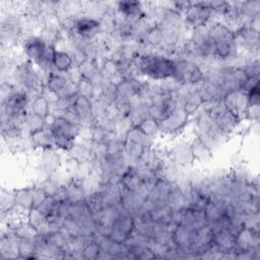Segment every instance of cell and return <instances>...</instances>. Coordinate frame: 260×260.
Returning a JSON list of instances; mask_svg holds the SVG:
<instances>
[{"label":"cell","mask_w":260,"mask_h":260,"mask_svg":"<svg viewBox=\"0 0 260 260\" xmlns=\"http://www.w3.org/2000/svg\"><path fill=\"white\" fill-rule=\"evenodd\" d=\"M138 70L141 74L153 80H168L174 78L176 61L161 54H143L138 58Z\"/></svg>","instance_id":"6da1fadb"},{"label":"cell","mask_w":260,"mask_h":260,"mask_svg":"<svg viewBox=\"0 0 260 260\" xmlns=\"http://www.w3.org/2000/svg\"><path fill=\"white\" fill-rule=\"evenodd\" d=\"M209 36L214 45L215 57L228 60L237 50V35L224 23L216 22L208 27Z\"/></svg>","instance_id":"7a4b0ae2"},{"label":"cell","mask_w":260,"mask_h":260,"mask_svg":"<svg viewBox=\"0 0 260 260\" xmlns=\"http://www.w3.org/2000/svg\"><path fill=\"white\" fill-rule=\"evenodd\" d=\"M54 143L57 148L70 150L80 133V124L72 122L63 115L55 117L50 125Z\"/></svg>","instance_id":"3957f363"},{"label":"cell","mask_w":260,"mask_h":260,"mask_svg":"<svg viewBox=\"0 0 260 260\" xmlns=\"http://www.w3.org/2000/svg\"><path fill=\"white\" fill-rule=\"evenodd\" d=\"M56 48L54 45L48 44L41 37H30L23 43V51L25 56L35 64L44 69L52 67V60Z\"/></svg>","instance_id":"277c9868"},{"label":"cell","mask_w":260,"mask_h":260,"mask_svg":"<svg viewBox=\"0 0 260 260\" xmlns=\"http://www.w3.org/2000/svg\"><path fill=\"white\" fill-rule=\"evenodd\" d=\"M175 61L176 73L173 79H175L179 84L195 85L204 80V72L194 61L189 59H180Z\"/></svg>","instance_id":"5b68a950"},{"label":"cell","mask_w":260,"mask_h":260,"mask_svg":"<svg viewBox=\"0 0 260 260\" xmlns=\"http://www.w3.org/2000/svg\"><path fill=\"white\" fill-rule=\"evenodd\" d=\"M212 13L213 9L211 2L190 3V6L185 12V20L189 26L196 29L198 27L206 26Z\"/></svg>","instance_id":"8992f818"},{"label":"cell","mask_w":260,"mask_h":260,"mask_svg":"<svg viewBox=\"0 0 260 260\" xmlns=\"http://www.w3.org/2000/svg\"><path fill=\"white\" fill-rule=\"evenodd\" d=\"M189 116L190 114L182 106H178L167 117L158 122L160 132L168 134L179 133L188 124Z\"/></svg>","instance_id":"52a82bcc"},{"label":"cell","mask_w":260,"mask_h":260,"mask_svg":"<svg viewBox=\"0 0 260 260\" xmlns=\"http://www.w3.org/2000/svg\"><path fill=\"white\" fill-rule=\"evenodd\" d=\"M14 78L22 86V89L27 92L38 91L42 84L37 72L26 62L17 64L14 70Z\"/></svg>","instance_id":"ba28073f"},{"label":"cell","mask_w":260,"mask_h":260,"mask_svg":"<svg viewBox=\"0 0 260 260\" xmlns=\"http://www.w3.org/2000/svg\"><path fill=\"white\" fill-rule=\"evenodd\" d=\"M73 32L78 38L91 41L102 30V22L92 16H81L73 21Z\"/></svg>","instance_id":"9c48e42d"},{"label":"cell","mask_w":260,"mask_h":260,"mask_svg":"<svg viewBox=\"0 0 260 260\" xmlns=\"http://www.w3.org/2000/svg\"><path fill=\"white\" fill-rule=\"evenodd\" d=\"M46 86L48 90L52 93H55L57 96L61 95H72L76 93H71L67 91L70 89L69 80L63 75V73H59L57 71H49L46 79Z\"/></svg>","instance_id":"30bf717a"},{"label":"cell","mask_w":260,"mask_h":260,"mask_svg":"<svg viewBox=\"0 0 260 260\" xmlns=\"http://www.w3.org/2000/svg\"><path fill=\"white\" fill-rule=\"evenodd\" d=\"M116 5L118 12L128 20L139 21L145 17L143 3L139 1H120Z\"/></svg>","instance_id":"8fae6325"},{"label":"cell","mask_w":260,"mask_h":260,"mask_svg":"<svg viewBox=\"0 0 260 260\" xmlns=\"http://www.w3.org/2000/svg\"><path fill=\"white\" fill-rule=\"evenodd\" d=\"M29 139L31 146L41 148L42 150H49L55 146L52 132L50 128H46V126L30 132Z\"/></svg>","instance_id":"7c38bea8"},{"label":"cell","mask_w":260,"mask_h":260,"mask_svg":"<svg viewBox=\"0 0 260 260\" xmlns=\"http://www.w3.org/2000/svg\"><path fill=\"white\" fill-rule=\"evenodd\" d=\"M74 58L68 52L56 49L54 52L52 67L59 73H67L73 68Z\"/></svg>","instance_id":"4fadbf2b"},{"label":"cell","mask_w":260,"mask_h":260,"mask_svg":"<svg viewBox=\"0 0 260 260\" xmlns=\"http://www.w3.org/2000/svg\"><path fill=\"white\" fill-rule=\"evenodd\" d=\"M14 207L18 210H25L26 213L35 207V198L32 188L18 189L13 193Z\"/></svg>","instance_id":"5bb4252c"},{"label":"cell","mask_w":260,"mask_h":260,"mask_svg":"<svg viewBox=\"0 0 260 260\" xmlns=\"http://www.w3.org/2000/svg\"><path fill=\"white\" fill-rule=\"evenodd\" d=\"M171 154L173 161L182 167L189 166L194 161L191 151V145L185 142L176 144L175 147L171 150Z\"/></svg>","instance_id":"9a60e30c"},{"label":"cell","mask_w":260,"mask_h":260,"mask_svg":"<svg viewBox=\"0 0 260 260\" xmlns=\"http://www.w3.org/2000/svg\"><path fill=\"white\" fill-rule=\"evenodd\" d=\"M191 145V151H192V156L194 161H199V162H205L208 161L212 157V148L207 145L200 137H196Z\"/></svg>","instance_id":"2e32d148"},{"label":"cell","mask_w":260,"mask_h":260,"mask_svg":"<svg viewBox=\"0 0 260 260\" xmlns=\"http://www.w3.org/2000/svg\"><path fill=\"white\" fill-rule=\"evenodd\" d=\"M30 109L32 114L44 119H47V117L50 115V103L45 95H37L31 102Z\"/></svg>","instance_id":"e0dca14e"},{"label":"cell","mask_w":260,"mask_h":260,"mask_svg":"<svg viewBox=\"0 0 260 260\" xmlns=\"http://www.w3.org/2000/svg\"><path fill=\"white\" fill-rule=\"evenodd\" d=\"M136 126H138L146 135L150 137L155 136L158 132H160L158 121L150 116L143 118L138 124H136Z\"/></svg>","instance_id":"ac0fdd59"},{"label":"cell","mask_w":260,"mask_h":260,"mask_svg":"<svg viewBox=\"0 0 260 260\" xmlns=\"http://www.w3.org/2000/svg\"><path fill=\"white\" fill-rule=\"evenodd\" d=\"M17 91L15 86L11 84L8 81H2L0 92H1V105L5 104L8 100L11 99V96Z\"/></svg>","instance_id":"d6986e66"}]
</instances>
